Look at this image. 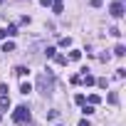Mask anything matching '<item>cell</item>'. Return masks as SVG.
Instances as JSON below:
<instances>
[{
  "label": "cell",
  "instance_id": "4",
  "mask_svg": "<svg viewBox=\"0 0 126 126\" xmlns=\"http://www.w3.org/2000/svg\"><path fill=\"white\" fill-rule=\"evenodd\" d=\"M82 72H84V74H82V77H79V82H82V84H87V87H92V84H94V82H96V79H94V77H92V74H89V72H87V69H82Z\"/></svg>",
  "mask_w": 126,
  "mask_h": 126
},
{
  "label": "cell",
  "instance_id": "7",
  "mask_svg": "<svg viewBox=\"0 0 126 126\" xmlns=\"http://www.w3.org/2000/svg\"><path fill=\"white\" fill-rule=\"evenodd\" d=\"M20 92H22V94H30V92H32V84H30V82H22Z\"/></svg>",
  "mask_w": 126,
  "mask_h": 126
},
{
  "label": "cell",
  "instance_id": "3",
  "mask_svg": "<svg viewBox=\"0 0 126 126\" xmlns=\"http://www.w3.org/2000/svg\"><path fill=\"white\" fill-rule=\"evenodd\" d=\"M109 13H111V17H121L124 15V3H121V0H116V3H111V8H109Z\"/></svg>",
  "mask_w": 126,
  "mask_h": 126
},
{
  "label": "cell",
  "instance_id": "23",
  "mask_svg": "<svg viewBox=\"0 0 126 126\" xmlns=\"http://www.w3.org/2000/svg\"><path fill=\"white\" fill-rule=\"evenodd\" d=\"M42 5H45V8H49V5H52V0H42Z\"/></svg>",
  "mask_w": 126,
  "mask_h": 126
},
{
  "label": "cell",
  "instance_id": "21",
  "mask_svg": "<svg viewBox=\"0 0 126 126\" xmlns=\"http://www.w3.org/2000/svg\"><path fill=\"white\" fill-rule=\"evenodd\" d=\"M109 104H119V96L116 94H109Z\"/></svg>",
  "mask_w": 126,
  "mask_h": 126
},
{
  "label": "cell",
  "instance_id": "26",
  "mask_svg": "<svg viewBox=\"0 0 126 126\" xmlns=\"http://www.w3.org/2000/svg\"><path fill=\"white\" fill-rule=\"evenodd\" d=\"M0 121H3V114H0Z\"/></svg>",
  "mask_w": 126,
  "mask_h": 126
},
{
  "label": "cell",
  "instance_id": "9",
  "mask_svg": "<svg viewBox=\"0 0 126 126\" xmlns=\"http://www.w3.org/2000/svg\"><path fill=\"white\" fill-rule=\"evenodd\" d=\"M54 62H57V64H67V57L64 54H54Z\"/></svg>",
  "mask_w": 126,
  "mask_h": 126
},
{
  "label": "cell",
  "instance_id": "22",
  "mask_svg": "<svg viewBox=\"0 0 126 126\" xmlns=\"http://www.w3.org/2000/svg\"><path fill=\"white\" fill-rule=\"evenodd\" d=\"M8 37V32H5V27H0V40H5Z\"/></svg>",
  "mask_w": 126,
  "mask_h": 126
},
{
  "label": "cell",
  "instance_id": "1",
  "mask_svg": "<svg viewBox=\"0 0 126 126\" xmlns=\"http://www.w3.org/2000/svg\"><path fill=\"white\" fill-rule=\"evenodd\" d=\"M37 92L45 94V96H52V92H54V77H52L49 69H45V72L37 74Z\"/></svg>",
  "mask_w": 126,
  "mask_h": 126
},
{
  "label": "cell",
  "instance_id": "20",
  "mask_svg": "<svg viewBox=\"0 0 126 126\" xmlns=\"http://www.w3.org/2000/svg\"><path fill=\"white\" fill-rule=\"evenodd\" d=\"M109 32H111V35H114V37H121V30H119V27H111V30H109Z\"/></svg>",
  "mask_w": 126,
  "mask_h": 126
},
{
  "label": "cell",
  "instance_id": "5",
  "mask_svg": "<svg viewBox=\"0 0 126 126\" xmlns=\"http://www.w3.org/2000/svg\"><path fill=\"white\" fill-rule=\"evenodd\" d=\"M114 54H116V57H124V54H126V47H124V45H116V47H114Z\"/></svg>",
  "mask_w": 126,
  "mask_h": 126
},
{
  "label": "cell",
  "instance_id": "14",
  "mask_svg": "<svg viewBox=\"0 0 126 126\" xmlns=\"http://www.w3.org/2000/svg\"><path fill=\"white\" fill-rule=\"evenodd\" d=\"M94 84H96V87H101V89H106V87H109V82H106V79H96Z\"/></svg>",
  "mask_w": 126,
  "mask_h": 126
},
{
  "label": "cell",
  "instance_id": "25",
  "mask_svg": "<svg viewBox=\"0 0 126 126\" xmlns=\"http://www.w3.org/2000/svg\"><path fill=\"white\" fill-rule=\"evenodd\" d=\"M54 3H62V0H52V5H54Z\"/></svg>",
  "mask_w": 126,
  "mask_h": 126
},
{
  "label": "cell",
  "instance_id": "10",
  "mask_svg": "<svg viewBox=\"0 0 126 126\" xmlns=\"http://www.w3.org/2000/svg\"><path fill=\"white\" fill-rule=\"evenodd\" d=\"M52 13H54V15H62V3H54V5H52Z\"/></svg>",
  "mask_w": 126,
  "mask_h": 126
},
{
  "label": "cell",
  "instance_id": "19",
  "mask_svg": "<svg viewBox=\"0 0 126 126\" xmlns=\"http://www.w3.org/2000/svg\"><path fill=\"white\" fill-rule=\"evenodd\" d=\"M82 111H84V116H89V114H94V106H92V104H89V106H84V109H82Z\"/></svg>",
  "mask_w": 126,
  "mask_h": 126
},
{
  "label": "cell",
  "instance_id": "2",
  "mask_svg": "<svg viewBox=\"0 0 126 126\" xmlns=\"http://www.w3.org/2000/svg\"><path fill=\"white\" fill-rule=\"evenodd\" d=\"M13 119L17 121V124H25V121H30V109L22 104V106H17L15 109V114H13Z\"/></svg>",
  "mask_w": 126,
  "mask_h": 126
},
{
  "label": "cell",
  "instance_id": "8",
  "mask_svg": "<svg viewBox=\"0 0 126 126\" xmlns=\"http://www.w3.org/2000/svg\"><path fill=\"white\" fill-rule=\"evenodd\" d=\"M27 72H30L27 67H17V69H15V74H17V77H27Z\"/></svg>",
  "mask_w": 126,
  "mask_h": 126
},
{
  "label": "cell",
  "instance_id": "12",
  "mask_svg": "<svg viewBox=\"0 0 126 126\" xmlns=\"http://www.w3.org/2000/svg\"><path fill=\"white\" fill-rule=\"evenodd\" d=\"M8 106H10V99L3 96V99H0V109H8Z\"/></svg>",
  "mask_w": 126,
  "mask_h": 126
},
{
  "label": "cell",
  "instance_id": "6",
  "mask_svg": "<svg viewBox=\"0 0 126 126\" xmlns=\"http://www.w3.org/2000/svg\"><path fill=\"white\" fill-rule=\"evenodd\" d=\"M5 32H8V37H15V35H17V27H15V25H8Z\"/></svg>",
  "mask_w": 126,
  "mask_h": 126
},
{
  "label": "cell",
  "instance_id": "18",
  "mask_svg": "<svg viewBox=\"0 0 126 126\" xmlns=\"http://www.w3.org/2000/svg\"><path fill=\"white\" fill-rule=\"evenodd\" d=\"M99 101H101V99H99L96 94H92V96H89V104H92V106H94V104H99Z\"/></svg>",
  "mask_w": 126,
  "mask_h": 126
},
{
  "label": "cell",
  "instance_id": "15",
  "mask_svg": "<svg viewBox=\"0 0 126 126\" xmlns=\"http://www.w3.org/2000/svg\"><path fill=\"white\" fill-rule=\"evenodd\" d=\"M59 45H62V47H69V45H72V40H69V37H62V40H59Z\"/></svg>",
  "mask_w": 126,
  "mask_h": 126
},
{
  "label": "cell",
  "instance_id": "16",
  "mask_svg": "<svg viewBox=\"0 0 126 126\" xmlns=\"http://www.w3.org/2000/svg\"><path fill=\"white\" fill-rule=\"evenodd\" d=\"M45 54H47V57H54V54H57V49H54V47H47V49H45Z\"/></svg>",
  "mask_w": 126,
  "mask_h": 126
},
{
  "label": "cell",
  "instance_id": "13",
  "mask_svg": "<svg viewBox=\"0 0 126 126\" xmlns=\"http://www.w3.org/2000/svg\"><path fill=\"white\" fill-rule=\"evenodd\" d=\"M13 49H15L13 42H5V45H3V52H13Z\"/></svg>",
  "mask_w": 126,
  "mask_h": 126
},
{
  "label": "cell",
  "instance_id": "17",
  "mask_svg": "<svg viewBox=\"0 0 126 126\" xmlns=\"http://www.w3.org/2000/svg\"><path fill=\"white\" fill-rule=\"evenodd\" d=\"M74 101H77V104H84V101H87V96H84V94H77V96H74Z\"/></svg>",
  "mask_w": 126,
  "mask_h": 126
},
{
  "label": "cell",
  "instance_id": "11",
  "mask_svg": "<svg viewBox=\"0 0 126 126\" xmlns=\"http://www.w3.org/2000/svg\"><path fill=\"white\" fill-rule=\"evenodd\" d=\"M69 59H72V62H77V59H82V52H77V49H74V52H69Z\"/></svg>",
  "mask_w": 126,
  "mask_h": 126
},
{
  "label": "cell",
  "instance_id": "27",
  "mask_svg": "<svg viewBox=\"0 0 126 126\" xmlns=\"http://www.w3.org/2000/svg\"><path fill=\"white\" fill-rule=\"evenodd\" d=\"M0 3H3V0H0Z\"/></svg>",
  "mask_w": 126,
  "mask_h": 126
},
{
  "label": "cell",
  "instance_id": "24",
  "mask_svg": "<svg viewBox=\"0 0 126 126\" xmlns=\"http://www.w3.org/2000/svg\"><path fill=\"white\" fill-rule=\"evenodd\" d=\"M79 126H89V121H87V119H82V121H79Z\"/></svg>",
  "mask_w": 126,
  "mask_h": 126
}]
</instances>
